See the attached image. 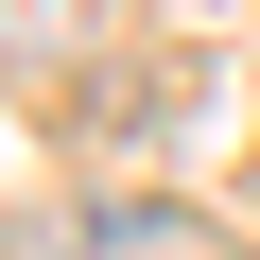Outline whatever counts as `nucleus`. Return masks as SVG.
<instances>
[{
    "label": "nucleus",
    "mask_w": 260,
    "mask_h": 260,
    "mask_svg": "<svg viewBox=\"0 0 260 260\" xmlns=\"http://www.w3.org/2000/svg\"><path fill=\"white\" fill-rule=\"evenodd\" d=\"M18 260H225V243L191 208H156V191H87V208H35Z\"/></svg>",
    "instance_id": "1"
},
{
    "label": "nucleus",
    "mask_w": 260,
    "mask_h": 260,
    "mask_svg": "<svg viewBox=\"0 0 260 260\" xmlns=\"http://www.w3.org/2000/svg\"><path fill=\"white\" fill-rule=\"evenodd\" d=\"M104 0H0V70H35V52H87Z\"/></svg>",
    "instance_id": "2"
}]
</instances>
